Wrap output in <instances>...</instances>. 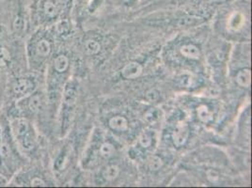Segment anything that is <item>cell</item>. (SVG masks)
<instances>
[{
	"instance_id": "obj_24",
	"label": "cell",
	"mask_w": 252,
	"mask_h": 188,
	"mask_svg": "<svg viewBox=\"0 0 252 188\" xmlns=\"http://www.w3.org/2000/svg\"><path fill=\"white\" fill-rule=\"evenodd\" d=\"M1 136H2V125H1V120H0V145H1ZM0 173L3 174V161H2L1 154H0Z\"/></svg>"
},
{
	"instance_id": "obj_21",
	"label": "cell",
	"mask_w": 252,
	"mask_h": 188,
	"mask_svg": "<svg viewBox=\"0 0 252 188\" xmlns=\"http://www.w3.org/2000/svg\"><path fill=\"white\" fill-rule=\"evenodd\" d=\"M206 175H207V178L210 182H217L219 180V173L214 169L208 170L206 172Z\"/></svg>"
},
{
	"instance_id": "obj_4",
	"label": "cell",
	"mask_w": 252,
	"mask_h": 188,
	"mask_svg": "<svg viewBox=\"0 0 252 188\" xmlns=\"http://www.w3.org/2000/svg\"><path fill=\"white\" fill-rule=\"evenodd\" d=\"M25 51L29 70L38 73L42 63L52 52V43L43 32L32 31L25 40Z\"/></svg>"
},
{
	"instance_id": "obj_25",
	"label": "cell",
	"mask_w": 252,
	"mask_h": 188,
	"mask_svg": "<svg viewBox=\"0 0 252 188\" xmlns=\"http://www.w3.org/2000/svg\"><path fill=\"white\" fill-rule=\"evenodd\" d=\"M8 179L0 173V187H7Z\"/></svg>"
},
{
	"instance_id": "obj_5",
	"label": "cell",
	"mask_w": 252,
	"mask_h": 188,
	"mask_svg": "<svg viewBox=\"0 0 252 188\" xmlns=\"http://www.w3.org/2000/svg\"><path fill=\"white\" fill-rule=\"evenodd\" d=\"M29 7L32 30L54 21L63 10L59 0H29Z\"/></svg>"
},
{
	"instance_id": "obj_1",
	"label": "cell",
	"mask_w": 252,
	"mask_h": 188,
	"mask_svg": "<svg viewBox=\"0 0 252 188\" xmlns=\"http://www.w3.org/2000/svg\"><path fill=\"white\" fill-rule=\"evenodd\" d=\"M0 22L11 36L25 41L33 31L29 0H0Z\"/></svg>"
},
{
	"instance_id": "obj_6",
	"label": "cell",
	"mask_w": 252,
	"mask_h": 188,
	"mask_svg": "<svg viewBox=\"0 0 252 188\" xmlns=\"http://www.w3.org/2000/svg\"><path fill=\"white\" fill-rule=\"evenodd\" d=\"M77 101L76 85L73 81H69L65 85L62 98V106L59 116L60 135L65 136L74 121L75 106Z\"/></svg>"
},
{
	"instance_id": "obj_7",
	"label": "cell",
	"mask_w": 252,
	"mask_h": 188,
	"mask_svg": "<svg viewBox=\"0 0 252 188\" xmlns=\"http://www.w3.org/2000/svg\"><path fill=\"white\" fill-rule=\"evenodd\" d=\"M189 136V125L185 122H180L177 125L175 126V129L172 133V140L176 147L184 146Z\"/></svg>"
},
{
	"instance_id": "obj_17",
	"label": "cell",
	"mask_w": 252,
	"mask_h": 188,
	"mask_svg": "<svg viewBox=\"0 0 252 188\" xmlns=\"http://www.w3.org/2000/svg\"><path fill=\"white\" fill-rule=\"evenodd\" d=\"M85 47H86V51L89 55H95L100 51L101 46L99 44V42H96L94 40H89L85 43Z\"/></svg>"
},
{
	"instance_id": "obj_10",
	"label": "cell",
	"mask_w": 252,
	"mask_h": 188,
	"mask_svg": "<svg viewBox=\"0 0 252 188\" xmlns=\"http://www.w3.org/2000/svg\"><path fill=\"white\" fill-rule=\"evenodd\" d=\"M108 125L117 132H125L128 129V121L123 116H115L109 120Z\"/></svg>"
},
{
	"instance_id": "obj_22",
	"label": "cell",
	"mask_w": 252,
	"mask_h": 188,
	"mask_svg": "<svg viewBox=\"0 0 252 188\" xmlns=\"http://www.w3.org/2000/svg\"><path fill=\"white\" fill-rule=\"evenodd\" d=\"M146 97H147L149 101L154 102L158 98V93L156 90H151V91L148 92L147 94H146Z\"/></svg>"
},
{
	"instance_id": "obj_23",
	"label": "cell",
	"mask_w": 252,
	"mask_h": 188,
	"mask_svg": "<svg viewBox=\"0 0 252 188\" xmlns=\"http://www.w3.org/2000/svg\"><path fill=\"white\" fill-rule=\"evenodd\" d=\"M141 0H123L124 5L127 8H133L140 3Z\"/></svg>"
},
{
	"instance_id": "obj_12",
	"label": "cell",
	"mask_w": 252,
	"mask_h": 188,
	"mask_svg": "<svg viewBox=\"0 0 252 188\" xmlns=\"http://www.w3.org/2000/svg\"><path fill=\"white\" fill-rule=\"evenodd\" d=\"M252 81V73L250 69H243L236 74V82L244 88H249Z\"/></svg>"
},
{
	"instance_id": "obj_9",
	"label": "cell",
	"mask_w": 252,
	"mask_h": 188,
	"mask_svg": "<svg viewBox=\"0 0 252 188\" xmlns=\"http://www.w3.org/2000/svg\"><path fill=\"white\" fill-rule=\"evenodd\" d=\"M69 59L67 56L61 54L56 57L53 62V71L57 73H64L69 68Z\"/></svg>"
},
{
	"instance_id": "obj_3",
	"label": "cell",
	"mask_w": 252,
	"mask_h": 188,
	"mask_svg": "<svg viewBox=\"0 0 252 188\" xmlns=\"http://www.w3.org/2000/svg\"><path fill=\"white\" fill-rule=\"evenodd\" d=\"M40 89L38 73L25 71L10 76L5 84L0 110L6 109L17 101L31 95Z\"/></svg>"
},
{
	"instance_id": "obj_13",
	"label": "cell",
	"mask_w": 252,
	"mask_h": 188,
	"mask_svg": "<svg viewBox=\"0 0 252 188\" xmlns=\"http://www.w3.org/2000/svg\"><path fill=\"white\" fill-rule=\"evenodd\" d=\"M197 115L198 118L200 119V122L207 124L213 119V115L211 113L210 109L208 108V106L205 105H201L198 106L197 108Z\"/></svg>"
},
{
	"instance_id": "obj_20",
	"label": "cell",
	"mask_w": 252,
	"mask_h": 188,
	"mask_svg": "<svg viewBox=\"0 0 252 188\" xmlns=\"http://www.w3.org/2000/svg\"><path fill=\"white\" fill-rule=\"evenodd\" d=\"M158 117H159V113H158V110L157 109H151L146 113L145 119L149 123H155V122L158 121Z\"/></svg>"
},
{
	"instance_id": "obj_15",
	"label": "cell",
	"mask_w": 252,
	"mask_h": 188,
	"mask_svg": "<svg viewBox=\"0 0 252 188\" xmlns=\"http://www.w3.org/2000/svg\"><path fill=\"white\" fill-rule=\"evenodd\" d=\"M66 163H67V153H66V151H63V153L54 161L53 169L55 171H61L65 167Z\"/></svg>"
},
{
	"instance_id": "obj_16",
	"label": "cell",
	"mask_w": 252,
	"mask_h": 188,
	"mask_svg": "<svg viewBox=\"0 0 252 188\" xmlns=\"http://www.w3.org/2000/svg\"><path fill=\"white\" fill-rule=\"evenodd\" d=\"M99 153H100L101 157L107 159V158H109V157L113 156V154H114V147L109 142H104L99 148Z\"/></svg>"
},
{
	"instance_id": "obj_2",
	"label": "cell",
	"mask_w": 252,
	"mask_h": 188,
	"mask_svg": "<svg viewBox=\"0 0 252 188\" xmlns=\"http://www.w3.org/2000/svg\"><path fill=\"white\" fill-rule=\"evenodd\" d=\"M7 120L11 136L18 151L28 161H33L39 148V136L35 124L20 116L9 117Z\"/></svg>"
},
{
	"instance_id": "obj_19",
	"label": "cell",
	"mask_w": 252,
	"mask_h": 188,
	"mask_svg": "<svg viewBox=\"0 0 252 188\" xmlns=\"http://www.w3.org/2000/svg\"><path fill=\"white\" fill-rule=\"evenodd\" d=\"M152 143H153V136H152V134H150L148 131H146V132L144 131V132L141 134L140 137H139V144L143 147V148L147 149L149 147H151Z\"/></svg>"
},
{
	"instance_id": "obj_11",
	"label": "cell",
	"mask_w": 252,
	"mask_h": 188,
	"mask_svg": "<svg viewBox=\"0 0 252 188\" xmlns=\"http://www.w3.org/2000/svg\"><path fill=\"white\" fill-rule=\"evenodd\" d=\"M180 53L190 60H199L200 57V49L194 44H186L183 45L180 49Z\"/></svg>"
},
{
	"instance_id": "obj_8",
	"label": "cell",
	"mask_w": 252,
	"mask_h": 188,
	"mask_svg": "<svg viewBox=\"0 0 252 188\" xmlns=\"http://www.w3.org/2000/svg\"><path fill=\"white\" fill-rule=\"evenodd\" d=\"M142 73V66L137 63H130L122 70V76L126 79H135Z\"/></svg>"
},
{
	"instance_id": "obj_26",
	"label": "cell",
	"mask_w": 252,
	"mask_h": 188,
	"mask_svg": "<svg viewBox=\"0 0 252 188\" xmlns=\"http://www.w3.org/2000/svg\"><path fill=\"white\" fill-rule=\"evenodd\" d=\"M59 1H60L61 7H62V9H63V8H65V7H68V6H69L70 2H72V0H59Z\"/></svg>"
},
{
	"instance_id": "obj_14",
	"label": "cell",
	"mask_w": 252,
	"mask_h": 188,
	"mask_svg": "<svg viewBox=\"0 0 252 188\" xmlns=\"http://www.w3.org/2000/svg\"><path fill=\"white\" fill-rule=\"evenodd\" d=\"M119 174H120V169H119V167L114 166V165L108 166L103 171V177L107 182L114 181L119 176Z\"/></svg>"
},
{
	"instance_id": "obj_18",
	"label": "cell",
	"mask_w": 252,
	"mask_h": 188,
	"mask_svg": "<svg viewBox=\"0 0 252 188\" xmlns=\"http://www.w3.org/2000/svg\"><path fill=\"white\" fill-rule=\"evenodd\" d=\"M148 166L151 170H158L163 167V161L160 157L153 156L148 160Z\"/></svg>"
}]
</instances>
